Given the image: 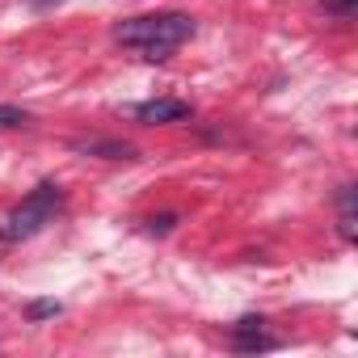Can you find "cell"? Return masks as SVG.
Here are the masks:
<instances>
[{
	"label": "cell",
	"instance_id": "cell-6",
	"mask_svg": "<svg viewBox=\"0 0 358 358\" xmlns=\"http://www.w3.org/2000/svg\"><path fill=\"white\" fill-rule=\"evenodd\" d=\"M72 148H76V152H101L106 160H127V156H135L127 143H110V139H72Z\"/></svg>",
	"mask_w": 358,
	"mask_h": 358
},
{
	"label": "cell",
	"instance_id": "cell-9",
	"mask_svg": "<svg viewBox=\"0 0 358 358\" xmlns=\"http://www.w3.org/2000/svg\"><path fill=\"white\" fill-rule=\"evenodd\" d=\"M354 5H358V0H324V9H329V13H337V17H350V13H354Z\"/></svg>",
	"mask_w": 358,
	"mask_h": 358
},
{
	"label": "cell",
	"instance_id": "cell-11",
	"mask_svg": "<svg viewBox=\"0 0 358 358\" xmlns=\"http://www.w3.org/2000/svg\"><path fill=\"white\" fill-rule=\"evenodd\" d=\"M26 5H34V9H55V5H64V0H26Z\"/></svg>",
	"mask_w": 358,
	"mask_h": 358
},
{
	"label": "cell",
	"instance_id": "cell-8",
	"mask_svg": "<svg viewBox=\"0 0 358 358\" xmlns=\"http://www.w3.org/2000/svg\"><path fill=\"white\" fill-rule=\"evenodd\" d=\"M43 316H59V299H34L30 303V320H43Z\"/></svg>",
	"mask_w": 358,
	"mask_h": 358
},
{
	"label": "cell",
	"instance_id": "cell-7",
	"mask_svg": "<svg viewBox=\"0 0 358 358\" xmlns=\"http://www.w3.org/2000/svg\"><path fill=\"white\" fill-rule=\"evenodd\" d=\"M30 122V110H22V106H5L0 101V131H13V127H26Z\"/></svg>",
	"mask_w": 358,
	"mask_h": 358
},
{
	"label": "cell",
	"instance_id": "cell-1",
	"mask_svg": "<svg viewBox=\"0 0 358 358\" xmlns=\"http://www.w3.org/2000/svg\"><path fill=\"white\" fill-rule=\"evenodd\" d=\"M194 38V17L186 13H156V17H131L114 26V43L135 47L143 59H169L182 43Z\"/></svg>",
	"mask_w": 358,
	"mask_h": 358
},
{
	"label": "cell",
	"instance_id": "cell-10",
	"mask_svg": "<svg viewBox=\"0 0 358 358\" xmlns=\"http://www.w3.org/2000/svg\"><path fill=\"white\" fill-rule=\"evenodd\" d=\"M173 224H177V220H173V215H160V220H152V232H160V236H164V232H169V228H173Z\"/></svg>",
	"mask_w": 358,
	"mask_h": 358
},
{
	"label": "cell",
	"instance_id": "cell-4",
	"mask_svg": "<svg viewBox=\"0 0 358 358\" xmlns=\"http://www.w3.org/2000/svg\"><path fill=\"white\" fill-rule=\"evenodd\" d=\"M262 324H266L262 316H245V320H236V324H232V341H236V350H241V354L274 350V345H278L274 337H266V333H262Z\"/></svg>",
	"mask_w": 358,
	"mask_h": 358
},
{
	"label": "cell",
	"instance_id": "cell-3",
	"mask_svg": "<svg viewBox=\"0 0 358 358\" xmlns=\"http://www.w3.org/2000/svg\"><path fill=\"white\" fill-rule=\"evenodd\" d=\"M190 114H194V106L182 97H152V101H139L131 110V118L143 127H173V122H186Z\"/></svg>",
	"mask_w": 358,
	"mask_h": 358
},
{
	"label": "cell",
	"instance_id": "cell-5",
	"mask_svg": "<svg viewBox=\"0 0 358 358\" xmlns=\"http://www.w3.org/2000/svg\"><path fill=\"white\" fill-rule=\"evenodd\" d=\"M337 232H341V241H358V215H354V186H341V194H337Z\"/></svg>",
	"mask_w": 358,
	"mask_h": 358
},
{
	"label": "cell",
	"instance_id": "cell-2",
	"mask_svg": "<svg viewBox=\"0 0 358 358\" xmlns=\"http://www.w3.org/2000/svg\"><path fill=\"white\" fill-rule=\"evenodd\" d=\"M64 211V190L55 182H43L34 186L5 220V228H0V241H30L38 236L47 224H55V215Z\"/></svg>",
	"mask_w": 358,
	"mask_h": 358
}]
</instances>
